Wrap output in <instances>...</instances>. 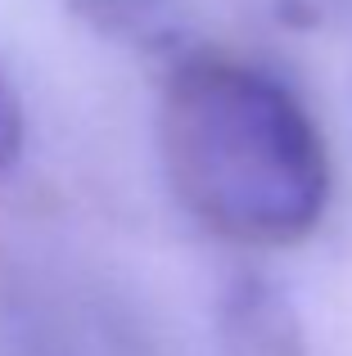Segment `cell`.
Here are the masks:
<instances>
[{
  "label": "cell",
  "mask_w": 352,
  "mask_h": 356,
  "mask_svg": "<svg viewBox=\"0 0 352 356\" xmlns=\"http://www.w3.org/2000/svg\"><path fill=\"white\" fill-rule=\"evenodd\" d=\"M221 339L230 356H303V330L294 307L257 275L230 284L221 302Z\"/></svg>",
  "instance_id": "2"
},
{
  "label": "cell",
  "mask_w": 352,
  "mask_h": 356,
  "mask_svg": "<svg viewBox=\"0 0 352 356\" xmlns=\"http://www.w3.org/2000/svg\"><path fill=\"white\" fill-rule=\"evenodd\" d=\"M23 131H27V122H23V99H18L9 72L0 68V172H5V167H14L18 149H23Z\"/></svg>",
  "instance_id": "4"
},
{
  "label": "cell",
  "mask_w": 352,
  "mask_h": 356,
  "mask_svg": "<svg viewBox=\"0 0 352 356\" xmlns=\"http://www.w3.org/2000/svg\"><path fill=\"white\" fill-rule=\"evenodd\" d=\"M95 32L113 41H154L163 36L168 0H68Z\"/></svg>",
  "instance_id": "3"
},
{
  "label": "cell",
  "mask_w": 352,
  "mask_h": 356,
  "mask_svg": "<svg viewBox=\"0 0 352 356\" xmlns=\"http://www.w3.org/2000/svg\"><path fill=\"white\" fill-rule=\"evenodd\" d=\"M159 145L181 208L230 243L289 248L326 217L321 131L280 81L248 63H181L163 90Z\"/></svg>",
  "instance_id": "1"
}]
</instances>
